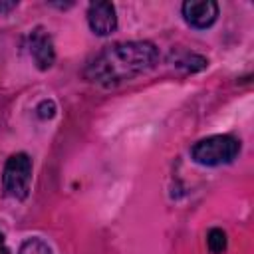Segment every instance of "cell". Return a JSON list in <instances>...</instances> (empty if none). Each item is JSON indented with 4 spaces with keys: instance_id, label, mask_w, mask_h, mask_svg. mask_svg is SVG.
<instances>
[{
    "instance_id": "1",
    "label": "cell",
    "mask_w": 254,
    "mask_h": 254,
    "mask_svg": "<svg viewBox=\"0 0 254 254\" xmlns=\"http://www.w3.org/2000/svg\"><path fill=\"white\" fill-rule=\"evenodd\" d=\"M159 62V48L149 40H129L105 46L83 67V77L101 87L129 81Z\"/></svg>"
},
{
    "instance_id": "2",
    "label": "cell",
    "mask_w": 254,
    "mask_h": 254,
    "mask_svg": "<svg viewBox=\"0 0 254 254\" xmlns=\"http://www.w3.org/2000/svg\"><path fill=\"white\" fill-rule=\"evenodd\" d=\"M240 149L242 145L234 135H208L190 147V159L202 167H220L232 163L240 155Z\"/></svg>"
},
{
    "instance_id": "3",
    "label": "cell",
    "mask_w": 254,
    "mask_h": 254,
    "mask_svg": "<svg viewBox=\"0 0 254 254\" xmlns=\"http://www.w3.org/2000/svg\"><path fill=\"white\" fill-rule=\"evenodd\" d=\"M32 159L28 153H14L6 159L2 171V189L6 196L14 200H24L30 194L32 183Z\"/></svg>"
},
{
    "instance_id": "4",
    "label": "cell",
    "mask_w": 254,
    "mask_h": 254,
    "mask_svg": "<svg viewBox=\"0 0 254 254\" xmlns=\"http://www.w3.org/2000/svg\"><path fill=\"white\" fill-rule=\"evenodd\" d=\"M28 52L30 58L34 60L36 67L46 71L54 65L56 62V48H54V40L50 36V32L44 26H36L30 36H28Z\"/></svg>"
},
{
    "instance_id": "5",
    "label": "cell",
    "mask_w": 254,
    "mask_h": 254,
    "mask_svg": "<svg viewBox=\"0 0 254 254\" xmlns=\"http://www.w3.org/2000/svg\"><path fill=\"white\" fill-rule=\"evenodd\" d=\"M183 20L194 30H206L218 20V4L214 0H187L181 6Z\"/></svg>"
},
{
    "instance_id": "6",
    "label": "cell",
    "mask_w": 254,
    "mask_h": 254,
    "mask_svg": "<svg viewBox=\"0 0 254 254\" xmlns=\"http://www.w3.org/2000/svg\"><path fill=\"white\" fill-rule=\"evenodd\" d=\"M85 16L87 26L95 36H111L117 30V10L111 2H91Z\"/></svg>"
},
{
    "instance_id": "7",
    "label": "cell",
    "mask_w": 254,
    "mask_h": 254,
    "mask_svg": "<svg viewBox=\"0 0 254 254\" xmlns=\"http://www.w3.org/2000/svg\"><path fill=\"white\" fill-rule=\"evenodd\" d=\"M226 246H228V238L222 228H210L206 232V248L210 254H222L226 252Z\"/></svg>"
},
{
    "instance_id": "8",
    "label": "cell",
    "mask_w": 254,
    "mask_h": 254,
    "mask_svg": "<svg viewBox=\"0 0 254 254\" xmlns=\"http://www.w3.org/2000/svg\"><path fill=\"white\" fill-rule=\"evenodd\" d=\"M18 254H54V252L46 240H42L40 236H32L20 244Z\"/></svg>"
},
{
    "instance_id": "9",
    "label": "cell",
    "mask_w": 254,
    "mask_h": 254,
    "mask_svg": "<svg viewBox=\"0 0 254 254\" xmlns=\"http://www.w3.org/2000/svg\"><path fill=\"white\" fill-rule=\"evenodd\" d=\"M36 113L40 119H52L56 115V103L52 99H44L38 107H36Z\"/></svg>"
},
{
    "instance_id": "10",
    "label": "cell",
    "mask_w": 254,
    "mask_h": 254,
    "mask_svg": "<svg viewBox=\"0 0 254 254\" xmlns=\"http://www.w3.org/2000/svg\"><path fill=\"white\" fill-rule=\"evenodd\" d=\"M16 8H18V2H14V0H10V2H2V0H0V16L12 12V10H16Z\"/></svg>"
},
{
    "instance_id": "11",
    "label": "cell",
    "mask_w": 254,
    "mask_h": 254,
    "mask_svg": "<svg viewBox=\"0 0 254 254\" xmlns=\"http://www.w3.org/2000/svg\"><path fill=\"white\" fill-rule=\"evenodd\" d=\"M0 254H10V250H8V246H6V238H4V234H2V230H0Z\"/></svg>"
}]
</instances>
